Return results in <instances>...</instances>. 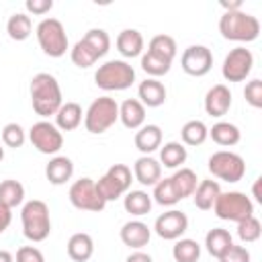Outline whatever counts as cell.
I'll use <instances>...</instances> for the list:
<instances>
[{
	"label": "cell",
	"mask_w": 262,
	"mask_h": 262,
	"mask_svg": "<svg viewBox=\"0 0 262 262\" xmlns=\"http://www.w3.org/2000/svg\"><path fill=\"white\" fill-rule=\"evenodd\" d=\"M162 145V129L158 125H143L135 133V147L143 154L149 156Z\"/></svg>",
	"instance_id": "cell-24"
},
{
	"label": "cell",
	"mask_w": 262,
	"mask_h": 262,
	"mask_svg": "<svg viewBox=\"0 0 262 262\" xmlns=\"http://www.w3.org/2000/svg\"><path fill=\"white\" fill-rule=\"evenodd\" d=\"M244 96H246V102L254 108H262V80L254 78L246 84L244 88Z\"/></svg>",
	"instance_id": "cell-42"
},
{
	"label": "cell",
	"mask_w": 262,
	"mask_h": 262,
	"mask_svg": "<svg viewBox=\"0 0 262 262\" xmlns=\"http://www.w3.org/2000/svg\"><path fill=\"white\" fill-rule=\"evenodd\" d=\"M260 182H262V178H256V182H254V196H256V201H260V203H262V194H260Z\"/></svg>",
	"instance_id": "cell-49"
},
{
	"label": "cell",
	"mask_w": 262,
	"mask_h": 262,
	"mask_svg": "<svg viewBox=\"0 0 262 262\" xmlns=\"http://www.w3.org/2000/svg\"><path fill=\"white\" fill-rule=\"evenodd\" d=\"M180 137H182V145H201L209 137V129L203 121L192 119V121H186L182 125Z\"/></svg>",
	"instance_id": "cell-33"
},
{
	"label": "cell",
	"mask_w": 262,
	"mask_h": 262,
	"mask_svg": "<svg viewBox=\"0 0 262 262\" xmlns=\"http://www.w3.org/2000/svg\"><path fill=\"white\" fill-rule=\"evenodd\" d=\"M209 137L217 143V145H223V147H231L235 143H239V129L233 125V123H227V121H219L215 123L211 129H209Z\"/></svg>",
	"instance_id": "cell-28"
},
{
	"label": "cell",
	"mask_w": 262,
	"mask_h": 262,
	"mask_svg": "<svg viewBox=\"0 0 262 262\" xmlns=\"http://www.w3.org/2000/svg\"><path fill=\"white\" fill-rule=\"evenodd\" d=\"M131 182H133L131 168L125 164H113L106 170V174L98 178L96 190L102 196V201L108 203V201H117L119 196H123L131 188Z\"/></svg>",
	"instance_id": "cell-7"
},
{
	"label": "cell",
	"mask_w": 262,
	"mask_h": 262,
	"mask_svg": "<svg viewBox=\"0 0 262 262\" xmlns=\"http://www.w3.org/2000/svg\"><path fill=\"white\" fill-rule=\"evenodd\" d=\"M10 221H12V209L0 205V233H4V231L8 229Z\"/></svg>",
	"instance_id": "cell-46"
},
{
	"label": "cell",
	"mask_w": 262,
	"mask_h": 262,
	"mask_svg": "<svg viewBox=\"0 0 262 262\" xmlns=\"http://www.w3.org/2000/svg\"><path fill=\"white\" fill-rule=\"evenodd\" d=\"M186 229H188V217L178 209H170L162 213L154 223V231L162 239H180Z\"/></svg>",
	"instance_id": "cell-14"
},
{
	"label": "cell",
	"mask_w": 262,
	"mask_h": 262,
	"mask_svg": "<svg viewBox=\"0 0 262 262\" xmlns=\"http://www.w3.org/2000/svg\"><path fill=\"white\" fill-rule=\"evenodd\" d=\"M70 203L80 211H92L98 213L104 209V201L96 190V182L92 178H80L70 186Z\"/></svg>",
	"instance_id": "cell-10"
},
{
	"label": "cell",
	"mask_w": 262,
	"mask_h": 262,
	"mask_svg": "<svg viewBox=\"0 0 262 262\" xmlns=\"http://www.w3.org/2000/svg\"><path fill=\"white\" fill-rule=\"evenodd\" d=\"M172 256H174L176 262H199L201 246H199L196 239L180 237V239H176V244L172 248Z\"/></svg>",
	"instance_id": "cell-34"
},
{
	"label": "cell",
	"mask_w": 262,
	"mask_h": 262,
	"mask_svg": "<svg viewBox=\"0 0 262 262\" xmlns=\"http://www.w3.org/2000/svg\"><path fill=\"white\" fill-rule=\"evenodd\" d=\"M119 119L127 129H139L145 123V106L137 98H127L119 106Z\"/></svg>",
	"instance_id": "cell-19"
},
{
	"label": "cell",
	"mask_w": 262,
	"mask_h": 262,
	"mask_svg": "<svg viewBox=\"0 0 262 262\" xmlns=\"http://www.w3.org/2000/svg\"><path fill=\"white\" fill-rule=\"evenodd\" d=\"M209 172L225 182H237L244 178L246 174V162L242 156L227 151V149H219L209 158Z\"/></svg>",
	"instance_id": "cell-9"
},
{
	"label": "cell",
	"mask_w": 262,
	"mask_h": 262,
	"mask_svg": "<svg viewBox=\"0 0 262 262\" xmlns=\"http://www.w3.org/2000/svg\"><path fill=\"white\" fill-rule=\"evenodd\" d=\"M2 158H4V147L0 145V162H2Z\"/></svg>",
	"instance_id": "cell-51"
},
{
	"label": "cell",
	"mask_w": 262,
	"mask_h": 262,
	"mask_svg": "<svg viewBox=\"0 0 262 262\" xmlns=\"http://www.w3.org/2000/svg\"><path fill=\"white\" fill-rule=\"evenodd\" d=\"M252 66H254L252 51L246 47H235L225 55L223 66H221V74L227 82H244L250 76Z\"/></svg>",
	"instance_id": "cell-12"
},
{
	"label": "cell",
	"mask_w": 262,
	"mask_h": 262,
	"mask_svg": "<svg viewBox=\"0 0 262 262\" xmlns=\"http://www.w3.org/2000/svg\"><path fill=\"white\" fill-rule=\"evenodd\" d=\"M0 262H14V258H12V254H10V252L0 250Z\"/></svg>",
	"instance_id": "cell-50"
},
{
	"label": "cell",
	"mask_w": 262,
	"mask_h": 262,
	"mask_svg": "<svg viewBox=\"0 0 262 262\" xmlns=\"http://www.w3.org/2000/svg\"><path fill=\"white\" fill-rule=\"evenodd\" d=\"M117 49L123 57H137L143 51V35L137 29H123L117 37Z\"/></svg>",
	"instance_id": "cell-22"
},
{
	"label": "cell",
	"mask_w": 262,
	"mask_h": 262,
	"mask_svg": "<svg viewBox=\"0 0 262 262\" xmlns=\"http://www.w3.org/2000/svg\"><path fill=\"white\" fill-rule=\"evenodd\" d=\"M233 239H231V233L227 229H221V227H213L207 231L205 235V248L211 256H215L217 260L231 248Z\"/></svg>",
	"instance_id": "cell-26"
},
{
	"label": "cell",
	"mask_w": 262,
	"mask_h": 262,
	"mask_svg": "<svg viewBox=\"0 0 262 262\" xmlns=\"http://www.w3.org/2000/svg\"><path fill=\"white\" fill-rule=\"evenodd\" d=\"M180 66L188 76H194V78L207 76L213 68V53L205 45H190L184 49L180 57Z\"/></svg>",
	"instance_id": "cell-13"
},
{
	"label": "cell",
	"mask_w": 262,
	"mask_h": 262,
	"mask_svg": "<svg viewBox=\"0 0 262 262\" xmlns=\"http://www.w3.org/2000/svg\"><path fill=\"white\" fill-rule=\"evenodd\" d=\"M149 237H151V229L143 223V221H127L123 227H121V242L133 250H139L143 246L149 244Z\"/></svg>",
	"instance_id": "cell-17"
},
{
	"label": "cell",
	"mask_w": 262,
	"mask_h": 262,
	"mask_svg": "<svg viewBox=\"0 0 262 262\" xmlns=\"http://www.w3.org/2000/svg\"><path fill=\"white\" fill-rule=\"evenodd\" d=\"M25 8L33 14H45L53 8V0H27Z\"/></svg>",
	"instance_id": "cell-45"
},
{
	"label": "cell",
	"mask_w": 262,
	"mask_h": 262,
	"mask_svg": "<svg viewBox=\"0 0 262 262\" xmlns=\"http://www.w3.org/2000/svg\"><path fill=\"white\" fill-rule=\"evenodd\" d=\"M219 33L227 41H239V43H250L256 41L260 35V20L244 10H233V12H223L219 18Z\"/></svg>",
	"instance_id": "cell-2"
},
{
	"label": "cell",
	"mask_w": 262,
	"mask_h": 262,
	"mask_svg": "<svg viewBox=\"0 0 262 262\" xmlns=\"http://www.w3.org/2000/svg\"><path fill=\"white\" fill-rule=\"evenodd\" d=\"M70 57H72L74 66H78V68H90V66L96 63L98 53H96L84 39H80V41H76V45L72 47Z\"/></svg>",
	"instance_id": "cell-36"
},
{
	"label": "cell",
	"mask_w": 262,
	"mask_h": 262,
	"mask_svg": "<svg viewBox=\"0 0 262 262\" xmlns=\"http://www.w3.org/2000/svg\"><path fill=\"white\" fill-rule=\"evenodd\" d=\"M186 158H188V151L180 141H168L160 145V162L166 168H178L180 164L186 162Z\"/></svg>",
	"instance_id": "cell-31"
},
{
	"label": "cell",
	"mask_w": 262,
	"mask_h": 262,
	"mask_svg": "<svg viewBox=\"0 0 262 262\" xmlns=\"http://www.w3.org/2000/svg\"><path fill=\"white\" fill-rule=\"evenodd\" d=\"M31 31H33V23H31V16L25 14V12H14L8 18V23H6V33H8V37L12 41H25V39H29Z\"/></svg>",
	"instance_id": "cell-32"
},
{
	"label": "cell",
	"mask_w": 262,
	"mask_h": 262,
	"mask_svg": "<svg viewBox=\"0 0 262 262\" xmlns=\"http://www.w3.org/2000/svg\"><path fill=\"white\" fill-rule=\"evenodd\" d=\"M151 196L145 192V190H127L125 199H123V207L127 213L135 215V217H141V215H147L151 211Z\"/></svg>",
	"instance_id": "cell-29"
},
{
	"label": "cell",
	"mask_w": 262,
	"mask_h": 262,
	"mask_svg": "<svg viewBox=\"0 0 262 262\" xmlns=\"http://www.w3.org/2000/svg\"><path fill=\"white\" fill-rule=\"evenodd\" d=\"M94 82L98 88L111 92V90H127L135 82V70L125 59H111L98 66L94 74Z\"/></svg>",
	"instance_id": "cell-4"
},
{
	"label": "cell",
	"mask_w": 262,
	"mask_h": 262,
	"mask_svg": "<svg viewBox=\"0 0 262 262\" xmlns=\"http://www.w3.org/2000/svg\"><path fill=\"white\" fill-rule=\"evenodd\" d=\"M170 180H172V186H174V190H176V196L182 201V199H186V196H192V192H194V188H196V172L194 170H190V168H180V170H176L172 176H170Z\"/></svg>",
	"instance_id": "cell-27"
},
{
	"label": "cell",
	"mask_w": 262,
	"mask_h": 262,
	"mask_svg": "<svg viewBox=\"0 0 262 262\" xmlns=\"http://www.w3.org/2000/svg\"><path fill=\"white\" fill-rule=\"evenodd\" d=\"M29 139H31V143H33V147H35L37 151L47 154V156L57 154V151L61 149V145H63V135H61V131H59L53 123H49V121H39V123H35V125L29 129Z\"/></svg>",
	"instance_id": "cell-11"
},
{
	"label": "cell",
	"mask_w": 262,
	"mask_h": 262,
	"mask_svg": "<svg viewBox=\"0 0 262 262\" xmlns=\"http://www.w3.org/2000/svg\"><path fill=\"white\" fill-rule=\"evenodd\" d=\"M94 254V242L88 233L78 231L68 239V256L74 262H88Z\"/></svg>",
	"instance_id": "cell-21"
},
{
	"label": "cell",
	"mask_w": 262,
	"mask_h": 262,
	"mask_svg": "<svg viewBox=\"0 0 262 262\" xmlns=\"http://www.w3.org/2000/svg\"><path fill=\"white\" fill-rule=\"evenodd\" d=\"M27 141V133L18 123H8L2 129V143L8 147H23V143Z\"/></svg>",
	"instance_id": "cell-41"
},
{
	"label": "cell",
	"mask_w": 262,
	"mask_h": 262,
	"mask_svg": "<svg viewBox=\"0 0 262 262\" xmlns=\"http://www.w3.org/2000/svg\"><path fill=\"white\" fill-rule=\"evenodd\" d=\"M119 119V104L115 98L111 96H100L96 100H92V104L88 106L86 115H84V127L88 133L100 135L104 131H108Z\"/></svg>",
	"instance_id": "cell-5"
},
{
	"label": "cell",
	"mask_w": 262,
	"mask_h": 262,
	"mask_svg": "<svg viewBox=\"0 0 262 262\" xmlns=\"http://www.w3.org/2000/svg\"><path fill=\"white\" fill-rule=\"evenodd\" d=\"M219 194H221V186L217 180H201L192 192V199H194L196 209L209 211V209H213Z\"/></svg>",
	"instance_id": "cell-25"
},
{
	"label": "cell",
	"mask_w": 262,
	"mask_h": 262,
	"mask_svg": "<svg viewBox=\"0 0 262 262\" xmlns=\"http://www.w3.org/2000/svg\"><path fill=\"white\" fill-rule=\"evenodd\" d=\"M147 51H151V53H156V55H160L164 59L174 61V57L178 53V47H176L174 37H170V35H156V37L149 39Z\"/></svg>",
	"instance_id": "cell-35"
},
{
	"label": "cell",
	"mask_w": 262,
	"mask_h": 262,
	"mask_svg": "<svg viewBox=\"0 0 262 262\" xmlns=\"http://www.w3.org/2000/svg\"><path fill=\"white\" fill-rule=\"evenodd\" d=\"M82 39L98 53V57L106 55V51H108V47H111V37H108V33H106L104 29H90Z\"/></svg>",
	"instance_id": "cell-39"
},
{
	"label": "cell",
	"mask_w": 262,
	"mask_h": 262,
	"mask_svg": "<svg viewBox=\"0 0 262 262\" xmlns=\"http://www.w3.org/2000/svg\"><path fill=\"white\" fill-rule=\"evenodd\" d=\"M221 6L225 8V12H233V10H242V0H221Z\"/></svg>",
	"instance_id": "cell-48"
},
{
	"label": "cell",
	"mask_w": 262,
	"mask_h": 262,
	"mask_svg": "<svg viewBox=\"0 0 262 262\" xmlns=\"http://www.w3.org/2000/svg\"><path fill=\"white\" fill-rule=\"evenodd\" d=\"M82 106L78 102H63L55 113V127L59 131H74L82 123Z\"/></svg>",
	"instance_id": "cell-23"
},
{
	"label": "cell",
	"mask_w": 262,
	"mask_h": 262,
	"mask_svg": "<svg viewBox=\"0 0 262 262\" xmlns=\"http://www.w3.org/2000/svg\"><path fill=\"white\" fill-rule=\"evenodd\" d=\"M137 94H139V102L143 106H149V108H156V106H162L166 102V86L158 80V78H147L139 84L137 88Z\"/></svg>",
	"instance_id": "cell-18"
},
{
	"label": "cell",
	"mask_w": 262,
	"mask_h": 262,
	"mask_svg": "<svg viewBox=\"0 0 262 262\" xmlns=\"http://www.w3.org/2000/svg\"><path fill=\"white\" fill-rule=\"evenodd\" d=\"M154 201L158 203V205H162V207H172V205H176L180 199L176 196V190H174V186H172V180L170 178H160L156 184H154Z\"/></svg>",
	"instance_id": "cell-38"
},
{
	"label": "cell",
	"mask_w": 262,
	"mask_h": 262,
	"mask_svg": "<svg viewBox=\"0 0 262 262\" xmlns=\"http://www.w3.org/2000/svg\"><path fill=\"white\" fill-rule=\"evenodd\" d=\"M16 262H45L43 254L35 246H23L16 252Z\"/></svg>",
	"instance_id": "cell-44"
},
{
	"label": "cell",
	"mask_w": 262,
	"mask_h": 262,
	"mask_svg": "<svg viewBox=\"0 0 262 262\" xmlns=\"http://www.w3.org/2000/svg\"><path fill=\"white\" fill-rule=\"evenodd\" d=\"M23 221V233L31 242H43L51 233V219H49V207L47 203L33 199L23 205L20 211Z\"/></svg>",
	"instance_id": "cell-3"
},
{
	"label": "cell",
	"mask_w": 262,
	"mask_h": 262,
	"mask_svg": "<svg viewBox=\"0 0 262 262\" xmlns=\"http://www.w3.org/2000/svg\"><path fill=\"white\" fill-rule=\"evenodd\" d=\"M133 178L143 186H154L162 178V164L151 156H141L133 164Z\"/></svg>",
	"instance_id": "cell-16"
},
{
	"label": "cell",
	"mask_w": 262,
	"mask_h": 262,
	"mask_svg": "<svg viewBox=\"0 0 262 262\" xmlns=\"http://www.w3.org/2000/svg\"><path fill=\"white\" fill-rule=\"evenodd\" d=\"M141 68H143V72H147L149 76L158 78V76H164V74L170 72L172 61H170V59H164V57H160V55H156V53H151V51H145V53L141 55Z\"/></svg>",
	"instance_id": "cell-37"
},
{
	"label": "cell",
	"mask_w": 262,
	"mask_h": 262,
	"mask_svg": "<svg viewBox=\"0 0 262 262\" xmlns=\"http://www.w3.org/2000/svg\"><path fill=\"white\" fill-rule=\"evenodd\" d=\"M25 201V186L18 180L6 178L0 182V205L14 209Z\"/></svg>",
	"instance_id": "cell-30"
},
{
	"label": "cell",
	"mask_w": 262,
	"mask_h": 262,
	"mask_svg": "<svg viewBox=\"0 0 262 262\" xmlns=\"http://www.w3.org/2000/svg\"><path fill=\"white\" fill-rule=\"evenodd\" d=\"M219 262H250V252L244 246L231 244V248L219 258Z\"/></svg>",
	"instance_id": "cell-43"
},
{
	"label": "cell",
	"mask_w": 262,
	"mask_h": 262,
	"mask_svg": "<svg viewBox=\"0 0 262 262\" xmlns=\"http://www.w3.org/2000/svg\"><path fill=\"white\" fill-rule=\"evenodd\" d=\"M72 174H74V162L70 158H66V156H55L45 166V176L55 186L66 184L72 178Z\"/></svg>",
	"instance_id": "cell-20"
},
{
	"label": "cell",
	"mask_w": 262,
	"mask_h": 262,
	"mask_svg": "<svg viewBox=\"0 0 262 262\" xmlns=\"http://www.w3.org/2000/svg\"><path fill=\"white\" fill-rule=\"evenodd\" d=\"M37 41L45 55L49 57H61L68 51V35L57 18H43L37 25Z\"/></svg>",
	"instance_id": "cell-8"
},
{
	"label": "cell",
	"mask_w": 262,
	"mask_h": 262,
	"mask_svg": "<svg viewBox=\"0 0 262 262\" xmlns=\"http://www.w3.org/2000/svg\"><path fill=\"white\" fill-rule=\"evenodd\" d=\"M231 106V90L225 84H215L205 94V111L211 117H223Z\"/></svg>",
	"instance_id": "cell-15"
},
{
	"label": "cell",
	"mask_w": 262,
	"mask_h": 262,
	"mask_svg": "<svg viewBox=\"0 0 262 262\" xmlns=\"http://www.w3.org/2000/svg\"><path fill=\"white\" fill-rule=\"evenodd\" d=\"M213 211L219 219L223 221H244L248 217L254 215V203L250 201V196H246L244 192L237 190H229V192H221L213 205Z\"/></svg>",
	"instance_id": "cell-6"
},
{
	"label": "cell",
	"mask_w": 262,
	"mask_h": 262,
	"mask_svg": "<svg viewBox=\"0 0 262 262\" xmlns=\"http://www.w3.org/2000/svg\"><path fill=\"white\" fill-rule=\"evenodd\" d=\"M260 235H262V225H260V221H258L254 215L237 223V237H239L242 242L252 244V242L260 239Z\"/></svg>",
	"instance_id": "cell-40"
},
{
	"label": "cell",
	"mask_w": 262,
	"mask_h": 262,
	"mask_svg": "<svg viewBox=\"0 0 262 262\" xmlns=\"http://www.w3.org/2000/svg\"><path fill=\"white\" fill-rule=\"evenodd\" d=\"M125 262H154V260H151V256L145 254V252H133V254L127 256Z\"/></svg>",
	"instance_id": "cell-47"
},
{
	"label": "cell",
	"mask_w": 262,
	"mask_h": 262,
	"mask_svg": "<svg viewBox=\"0 0 262 262\" xmlns=\"http://www.w3.org/2000/svg\"><path fill=\"white\" fill-rule=\"evenodd\" d=\"M31 102H33V111L39 117H51L59 111V106L63 104V96H61V88L59 82L55 80V76L47 74V72H39L31 78Z\"/></svg>",
	"instance_id": "cell-1"
}]
</instances>
